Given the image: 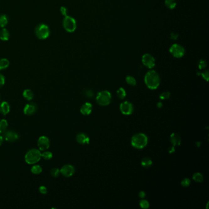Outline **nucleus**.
I'll return each instance as SVG.
<instances>
[{
    "label": "nucleus",
    "instance_id": "14",
    "mask_svg": "<svg viewBox=\"0 0 209 209\" xmlns=\"http://www.w3.org/2000/svg\"><path fill=\"white\" fill-rule=\"evenodd\" d=\"M76 141L78 144H88L90 142V138L85 133L80 132L76 136Z\"/></svg>",
    "mask_w": 209,
    "mask_h": 209
},
{
    "label": "nucleus",
    "instance_id": "26",
    "mask_svg": "<svg viewBox=\"0 0 209 209\" xmlns=\"http://www.w3.org/2000/svg\"><path fill=\"white\" fill-rule=\"evenodd\" d=\"M193 179L198 183H201L202 182H203L204 180V177L202 175V174L199 173V172H196L195 174H193Z\"/></svg>",
    "mask_w": 209,
    "mask_h": 209
},
{
    "label": "nucleus",
    "instance_id": "39",
    "mask_svg": "<svg viewBox=\"0 0 209 209\" xmlns=\"http://www.w3.org/2000/svg\"><path fill=\"white\" fill-rule=\"evenodd\" d=\"M170 39H172V40H177L179 38V34L175 32H172L170 34Z\"/></svg>",
    "mask_w": 209,
    "mask_h": 209
},
{
    "label": "nucleus",
    "instance_id": "22",
    "mask_svg": "<svg viewBox=\"0 0 209 209\" xmlns=\"http://www.w3.org/2000/svg\"><path fill=\"white\" fill-rule=\"evenodd\" d=\"M31 172L35 175L40 174L42 172V168L40 165L35 164V165H33L31 168Z\"/></svg>",
    "mask_w": 209,
    "mask_h": 209
},
{
    "label": "nucleus",
    "instance_id": "8",
    "mask_svg": "<svg viewBox=\"0 0 209 209\" xmlns=\"http://www.w3.org/2000/svg\"><path fill=\"white\" fill-rule=\"evenodd\" d=\"M142 62L145 67L152 69L155 66V59L150 53H145L142 57Z\"/></svg>",
    "mask_w": 209,
    "mask_h": 209
},
{
    "label": "nucleus",
    "instance_id": "38",
    "mask_svg": "<svg viewBox=\"0 0 209 209\" xmlns=\"http://www.w3.org/2000/svg\"><path fill=\"white\" fill-rule=\"evenodd\" d=\"M5 83V78L4 76L0 73V88L3 87Z\"/></svg>",
    "mask_w": 209,
    "mask_h": 209
},
{
    "label": "nucleus",
    "instance_id": "43",
    "mask_svg": "<svg viewBox=\"0 0 209 209\" xmlns=\"http://www.w3.org/2000/svg\"><path fill=\"white\" fill-rule=\"evenodd\" d=\"M3 141H4V138H3V136L0 134V146L2 145L3 142Z\"/></svg>",
    "mask_w": 209,
    "mask_h": 209
},
{
    "label": "nucleus",
    "instance_id": "2",
    "mask_svg": "<svg viewBox=\"0 0 209 209\" xmlns=\"http://www.w3.org/2000/svg\"><path fill=\"white\" fill-rule=\"evenodd\" d=\"M131 145L137 149H142L148 144V137L144 133H137L131 138Z\"/></svg>",
    "mask_w": 209,
    "mask_h": 209
},
{
    "label": "nucleus",
    "instance_id": "33",
    "mask_svg": "<svg viewBox=\"0 0 209 209\" xmlns=\"http://www.w3.org/2000/svg\"><path fill=\"white\" fill-rule=\"evenodd\" d=\"M84 94L87 97V98H93L94 96V92L92 91L90 89H86L84 91Z\"/></svg>",
    "mask_w": 209,
    "mask_h": 209
},
{
    "label": "nucleus",
    "instance_id": "29",
    "mask_svg": "<svg viewBox=\"0 0 209 209\" xmlns=\"http://www.w3.org/2000/svg\"><path fill=\"white\" fill-rule=\"evenodd\" d=\"M126 82H127L128 84H129L130 85H131V86H135L137 83L136 78H134V77L131 76H128L126 78Z\"/></svg>",
    "mask_w": 209,
    "mask_h": 209
},
{
    "label": "nucleus",
    "instance_id": "9",
    "mask_svg": "<svg viewBox=\"0 0 209 209\" xmlns=\"http://www.w3.org/2000/svg\"><path fill=\"white\" fill-rule=\"evenodd\" d=\"M3 138L7 142H14L19 139V134L17 132L13 130H7L3 135Z\"/></svg>",
    "mask_w": 209,
    "mask_h": 209
},
{
    "label": "nucleus",
    "instance_id": "7",
    "mask_svg": "<svg viewBox=\"0 0 209 209\" xmlns=\"http://www.w3.org/2000/svg\"><path fill=\"white\" fill-rule=\"evenodd\" d=\"M169 52L174 57L180 58L184 56L185 53V49L182 45L174 44L170 46Z\"/></svg>",
    "mask_w": 209,
    "mask_h": 209
},
{
    "label": "nucleus",
    "instance_id": "15",
    "mask_svg": "<svg viewBox=\"0 0 209 209\" xmlns=\"http://www.w3.org/2000/svg\"><path fill=\"white\" fill-rule=\"evenodd\" d=\"M92 104L90 103H85L80 107V112L83 115H88L92 112Z\"/></svg>",
    "mask_w": 209,
    "mask_h": 209
},
{
    "label": "nucleus",
    "instance_id": "30",
    "mask_svg": "<svg viewBox=\"0 0 209 209\" xmlns=\"http://www.w3.org/2000/svg\"><path fill=\"white\" fill-rule=\"evenodd\" d=\"M140 206L142 209H148L150 206V204L148 202V201L145 200V199H142L140 202H139Z\"/></svg>",
    "mask_w": 209,
    "mask_h": 209
},
{
    "label": "nucleus",
    "instance_id": "37",
    "mask_svg": "<svg viewBox=\"0 0 209 209\" xmlns=\"http://www.w3.org/2000/svg\"><path fill=\"white\" fill-rule=\"evenodd\" d=\"M198 75H201L202 78H204L207 82L209 80V71H206L202 73H197Z\"/></svg>",
    "mask_w": 209,
    "mask_h": 209
},
{
    "label": "nucleus",
    "instance_id": "31",
    "mask_svg": "<svg viewBox=\"0 0 209 209\" xmlns=\"http://www.w3.org/2000/svg\"><path fill=\"white\" fill-rule=\"evenodd\" d=\"M51 174L53 177H58L61 174L60 169H59L58 168H53L51 171Z\"/></svg>",
    "mask_w": 209,
    "mask_h": 209
},
{
    "label": "nucleus",
    "instance_id": "24",
    "mask_svg": "<svg viewBox=\"0 0 209 209\" xmlns=\"http://www.w3.org/2000/svg\"><path fill=\"white\" fill-rule=\"evenodd\" d=\"M9 66V61L6 58L0 59V70L8 68Z\"/></svg>",
    "mask_w": 209,
    "mask_h": 209
},
{
    "label": "nucleus",
    "instance_id": "25",
    "mask_svg": "<svg viewBox=\"0 0 209 209\" xmlns=\"http://www.w3.org/2000/svg\"><path fill=\"white\" fill-rule=\"evenodd\" d=\"M8 24V18L6 15H0V27L4 28Z\"/></svg>",
    "mask_w": 209,
    "mask_h": 209
},
{
    "label": "nucleus",
    "instance_id": "12",
    "mask_svg": "<svg viewBox=\"0 0 209 209\" xmlns=\"http://www.w3.org/2000/svg\"><path fill=\"white\" fill-rule=\"evenodd\" d=\"M37 110L38 106L36 104L33 102H30L25 105L24 108V112L26 115L31 116L34 115L36 112Z\"/></svg>",
    "mask_w": 209,
    "mask_h": 209
},
{
    "label": "nucleus",
    "instance_id": "42",
    "mask_svg": "<svg viewBox=\"0 0 209 209\" xmlns=\"http://www.w3.org/2000/svg\"><path fill=\"white\" fill-rule=\"evenodd\" d=\"M169 152L170 153H174V152H175V147L174 146H171V147H170L169 148Z\"/></svg>",
    "mask_w": 209,
    "mask_h": 209
},
{
    "label": "nucleus",
    "instance_id": "36",
    "mask_svg": "<svg viewBox=\"0 0 209 209\" xmlns=\"http://www.w3.org/2000/svg\"><path fill=\"white\" fill-rule=\"evenodd\" d=\"M39 192L42 194V195H46L48 193V190L46 186H40L39 188Z\"/></svg>",
    "mask_w": 209,
    "mask_h": 209
},
{
    "label": "nucleus",
    "instance_id": "10",
    "mask_svg": "<svg viewBox=\"0 0 209 209\" xmlns=\"http://www.w3.org/2000/svg\"><path fill=\"white\" fill-rule=\"evenodd\" d=\"M50 139L47 136H42L38 139V146L40 151L47 150L50 147Z\"/></svg>",
    "mask_w": 209,
    "mask_h": 209
},
{
    "label": "nucleus",
    "instance_id": "27",
    "mask_svg": "<svg viewBox=\"0 0 209 209\" xmlns=\"http://www.w3.org/2000/svg\"><path fill=\"white\" fill-rule=\"evenodd\" d=\"M53 157L52 152L49 151H44L43 153H41V158H44L46 160H51Z\"/></svg>",
    "mask_w": 209,
    "mask_h": 209
},
{
    "label": "nucleus",
    "instance_id": "18",
    "mask_svg": "<svg viewBox=\"0 0 209 209\" xmlns=\"http://www.w3.org/2000/svg\"><path fill=\"white\" fill-rule=\"evenodd\" d=\"M24 98L28 101H31L33 99L35 94L30 89H26L23 92Z\"/></svg>",
    "mask_w": 209,
    "mask_h": 209
},
{
    "label": "nucleus",
    "instance_id": "41",
    "mask_svg": "<svg viewBox=\"0 0 209 209\" xmlns=\"http://www.w3.org/2000/svg\"><path fill=\"white\" fill-rule=\"evenodd\" d=\"M145 196H146V194H145V193L144 191H140V193H139V196L141 198L144 199V197H145Z\"/></svg>",
    "mask_w": 209,
    "mask_h": 209
},
{
    "label": "nucleus",
    "instance_id": "16",
    "mask_svg": "<svg viewBox=\"0 0 209 209\" xmlns=\"http://www.w3.org/2000/svg\"><path fill=\"white\" fill-rule=\"evenodd\" d=\"M11 110V106L7 101H3L0 103V113L3 115H8Z\"/></svg>",
    "mask_w": 209,
    "mask_h": 209
},
{
    "label": "nucleus",
    "instance_id": "4",
    "mask_svg": "<svg viewBox=\"0 0 209 209\" xmlns=\"http://www.w3.org/2000/svg\"><path fill=\"white\" fill-rule=\"evenodd\" d=\"M111 94L107 90L99 92L96 98L98 104L101 106L108 105L111 102Z\"/></svg>",
    "mask_w": 209,
    "mask_h": 209
},
{
    "label": "nucleus",
    "instance_id": "32",
    "mask_svg": "<svg viewBox=\"0 0 209 209\" xmlns=\"http://www.w3.org/2000/svg\"><path fill=\"white\" fill-rule=\"evenodd\" d=\"M170 93L169 92H164L163 93H161L159 95V98L164 100V99H168L170 98Z\"/></svg>",
    "mask_w": 209,
    "mask_h": 209
},
{
    "label": "nucleus",
    "instance_id": "20",
    "mask_svg": "<svg viewBox=\"0 0 209 209\" xmlns=\"http://www.w3.org/2000/svg\"><path fill=\"white\" fill-rule=\"evenodd\" d=\"M8 123L7 120L5 119L0 120V134L3 135L8 130Z\"/></svg>",
    "mask_w": 209,
    "mask_h": 209
},
{
    "label": "nucleus",
    "instance_id": "3",
    "mask_svg": "<svg viewBox=\"0 0 209 209\" xmlns=\"http://www.w3.org/2000/svg\"><path fill=\"white\" fill-rule=\"evenodd\" d=\"M41 159V152L39 149L32 148L29 150L25 156V160L28 164H35Z\"/></svg>",
    "mask_w": 209,
    "mask_h": 209
},
{
    "label": "nucleus",
    "instance_id": "23",
    "mask_svg": "<svg viewBox=\"0 0 209 209\" xmlns=\"http://www.w3.org/2000/svg\"><path fill=\"white\" fill-rule=\"evenodd\" d=\"M164 3L166 6L170 9H174L177 6L176 0H165Z\"/></svg>",
    "mask_w": 209,
    "mask_h": 209
},
{
    "label": "nucleus",
    "instance_id": "44",
    "mask_svg": "<svg viewBox=\"0 0 209 209\" xmlns=\"http://www.w3.org/2000/svg\"><path fill=\"white\" fill-rule=\"evenodd\" d=\"M162 106H163V104H162V103H161V102H159V103H158V104H157V107H158V108H161V107H162Z\"/></svg>",
    "mask_w": 209,
    "mask_h": 209
},
{
    "label": "nucleus",
    "instance_id": "11",
    "mask_svg": "<svg viewBox=\"0 0 209 209\" xmlns=\"http://www.w3.org/2000/svg\"><path fill=\"white\" fill-rule=\"evenodd\" d=\"M120 110L123 114L129 115L132 114L134 107L131 103L128 101H125L120 105Z\"/></svg>",
    "mask_w": 209,
    "mask_h": 209
},
{
    "label": "nucleus",
    "instance_id": "6",
    "mask_svg": "<svg viewBox=\"0 0 209 209\" xmlns=\"http://www.w3.org/2000/svg\"><path fill=\"white\" fill-rule=\"evenodd\" d=\"M35 33L39 39H46L50 35V29L49 26L44 24H40L36 26Z\"/></svg>",
    "mask_w": 209,
    "mask_h": 209
},
{
    "label": "nucleus",
    "instance_id": "21",
    "mask_svg": "<svg viewBox=\"0 0 209 209\" xmlns=\"http://www.w3.org/2000/svg\"><path fill=\"white\" fill-rule=\"evenodd\" d=\"M152 160L148 157H145L141 161V165L145 168H148L152 165Z\"/></svg>",
    "mask_w": 209,
    "mask_h": 209
},
{
    "label": "nucleus",
    "instance_id": "13",
    "mask_svg": "<svg viewBox=\"0 0 209 209\" xmlns=\"http://www.w3.org/2000/svg\"><path fill=\"white\" fill-rule=\"evenodd\" d=\"M75 170V168L72 165L66 164L60 169V172L66 177H70L74 174Z\"/></svg>",
    "mask_w": 209,
    "mask_h": 209
},
{
    "label": "nucleus",
    "instance_id": "1",
    "mask_svg": "<svg viewBox=\"0 0 209 209\" xmlns=\"http://www.w3.org/2000/svg\"><path fill=\"white\" fill-rule=\"evenodd\" d=\"M144 82L148 88L155 90L160 84V78L155 71L150 70L145 74Z\"/></svg>",
    "mask_w": 209,
    "mask_h": 209
},
{
    "label": "nucleus",
    "instance_id": "5",
    "mask_svg": "<svg viewBox=\"0 0 209 209\" xmlns=\"http://www.w3.org/2000/svg\"><path fill=\"white\" fill-rule=\"evenodd\" d=\"M63 25L66 31L72 33L76 31L77 28V23L76 20L69 15H66L63 19Z\"/></svg>",
    "mask_w": 209,
    "mask_h": 209
},
{
    "label": "nucleus",
    "instance_id": "28",
    "mask_svg": "<svg viewBox=\"0 0 209 209\" xmlns=\"http://www.w3.org/2000/svg\"><path fill=\"white\" fill-rule=\"evenodd\" d=\"M118 97L120 99H123L126 96V92L123 88H120L117 92Z\"/></svg>",
    "mask_w": 209,
    "mask_h": 209
},
{
    "label": "nucleus",
    "instance_id": "45",
    "mask_svg": "<svg viewBox=\"0 0 209 209\" xmlns=\"http://www.w3.org/2000/svg\"><path fill=\"white\" fill-rule=\"evenodd\" d=\"M197 147H200L201 146V142H197Z\"/></svg>",
    "mask_w": 209,
    "mask_h": 209
},
{
    "label": "nucleus",
    "instance_id": "17",
    "mask_svg": "<svg viewBox=\"0 0 209 209\" xmlns=\"http://www.w3.org/2000/svg\"><path fill=\"white\" fill-rule=\"evenodd\" d=\"M170 141L173 146H179L181 144V137L177 133H172L170 136Z\"/></svg>",
    "mask_w": 209,
    "mask_h": 209
},
{
    "label": "nucleus",
    "instance_id": "19",
    "mask_svg": "<svg viewBox=\"0 0 209 209\" xmlns=\"http://www.w3.org/2000/svg\"><path fill=\"white\" fill-rule=\"evenodd\" d=\"M9 38L10 33L9 31L6 28H3V29H1V31H0V39L3 41H7L9 40Z\"/></svg>",
    "mask_w": 209,
    "mask_h": 209
},
{
    "label": "nucleus",
    "instance_id": "35",
    "mask_svg": "<svg viewBox=\"0 0 209 209\" xmlns=\"http://www.w3.org/2000/svg\"><path fill=\"white\" fill-rule=\"evenodd\" d=\"M207 66V63L204 60H201L199 62V65H198V67L199 68V69H202L206 68V67Z\"/></svg>",
    "mask_w": 209,
    "mask_h": 209
},
{
    "label": "nucleus",
    "instance_id": "40",
    "mask_svg": "<svg viewBox=\"0 0 209 209\" xmlns=\"http://www.w3.org/2000/svg\"><path fill=\"white\" fill-rule=\"evenodd\" d=\"M61 13H62L63 15H65V16H66V15H67V9H66V8H65V7H62V8H61Z\"/></svg>",
    "mask_w": 209,
    "mask_h": 209
},
{
    "label": "nucleus",
    "instance_id": "34",
    "mask_svg": "<svg viewBox=\"0 0 209 209\" xmlns=\"http://www.w3.org/2000/svg\"><path fill=\"white\" fill-rule=\"evenodd\" d=\"M190 183H191V182H190V180L188 178H185L183 179L181 182V185L182 186H183V187H187L188 186L190 185Z\"/></svg>",
    "mask_w": 209,
    "mask_h": 209
}]
</instances>
